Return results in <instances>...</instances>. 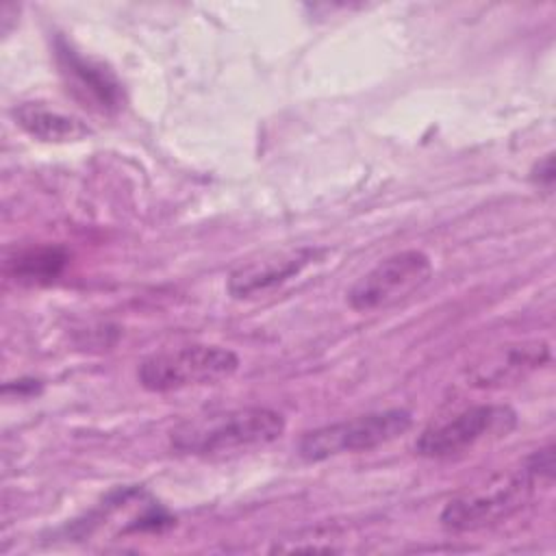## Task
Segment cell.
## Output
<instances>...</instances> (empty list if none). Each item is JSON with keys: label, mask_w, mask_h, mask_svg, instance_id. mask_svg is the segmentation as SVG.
Wrapping results in <instances>:
<instances>
[{"label": "cell", "mask_w": 556, "mask_h": 556, "mask_svg": "<svg viewBox=\"0 0 556 556\" xmlns=\"http://www.w3.org/2000/svg\"><path fill=\"white\" fill-rule=\"evenodd\" d=\"M554 478V450L547 445L532 452L523 463L476 491H467L445 504L441 510V526L454 532L478 530L497 523L517 513L541 484Z\"/></svg>", "instance_id": "1"}, {"label": "cell", "mask_w": 556, "mask_h": 556, "mask_svg": "<svg viewBox=\"0 0 556 556\" xmlns=\"http://www.w3.org/2000/svg\"><path fill=\"white\" fill-rule=\"evenodd\" d=\"M282 413L267 406H245L187 419L169 432L174 450L193 456L226 454L269 445L282 437Z\"/></svg>", "instance_id": "2"}, {"label": "cell", "mask_w": 556, "mask_h": 556, "mask_svg": "<svg viewBox=\"0 0 556 556\" xmlns=\"http://www.w3.org/2000/svg\"><path fill=\"white\" fill-rule=\"evenodd\" d=\"M239 369V356L222 345L193 343L146 356L137 367V380L146 391L167 393L189 387H206L228 380Z\"/></svg>", "instance_id": "3"}, {"label": "cell", "mask_w": 556, "mask_h": 556, "mask_svg": "<svg viewBox=\"0 0 556 556\" xmlns=\"http://www.w3.org/2000/svg\"><path fill=\"white\" fill-rule=\"evenodd\" d=\"M413 426L406 408H384L306 432L298 443L300 458L321 463L339 454L367 452L402 437Z\"/></svg>", "instance_id": "4"}, {"label": "cell", "mask_w": 556, "mask_h": 556, "mask_svg": "<svg viewBox=\"0 0 556 556\" xmlns=\"http://www.w3.org/2000/svg\"><path fill=\"white\" fill-rule=\"evenodd\" d=\"M515 426L517 413L508 404H476L424 428L415 452L424 458L458 456L482 441L506 437Z\"/></svg>", "instance_id": "5"}, {"label": "cell", "mask_w": 556, "mask_h": 556, "mask_svg": "<svg viewBox=\"0 0 556 556\" xmlns=\"http://www.w3.org/2000/svg\"><path fill=\"white\" fill-rule=\"evenodd\" d=\"M430 276L432 261L424 250L410 248L393 252L350 287L348 304L358 313L384 311L417 293Z\"/></svg>", "instance_id": "6"}, {"label": "cell", "mask_w": 556, "mask_h": 556, "mask_svg": "<svg viewBox=\"0 0 556 556\" xmlns=\"http://www.w3.org/2000/svg\"><path fill=\"white\" fill-rule=\"evenodd\" d=\"M326 248L300 245L280 252H269L261 258L241 263L228 276V293L235 300H248L278 289L280 285L300 276L308 265L324 261Z\"/></svg>", "instance_id": "7"}, {"label": "cell", "mask_w": 556, "mask_h": 556, "mask_svg": "<svg viewBox=\"0 0 556 556\" xmlns=\"http://www.w3.org/2000/svg\"><path fill=\"white\" fill-rule=\"evenodd\" d=\"M54 54L67 91H72L76 100L102 113H115L122 106V85L104 65L85 59L63 37H56Z\"/></svg>", "instance_id": "8"}, {"label": "cell", "mask_w": 556, "mask_h": 556, "mask_svg": "<svg viewBox=\"0 0 556 556\" xmlns=\"http://www.w3.org/2000/svg\"><path fill=\"white\" fill-rule=\"evenodd\" d=\"M15 124L26 130L30 137L48 143H67V141H80L87 135H91V128L74 115H65L59 111H52L43 104L24 102L13 109Z\"/></svg>", "instance_id": "9"}, {"label": "cell", "mask_w": 556, "mask_h": 556, "mask_svg": "<svg viewBox=\"0 0 556 556\" xmlns=\"http://www.w3.org/2000/svg\"><path fill=\"white\" fill-rule=\"evenodd\" d=\"M65 265H67V252L63 248L41 245V248H30L15 254V258L7 263V271L20 282L41 285V282H52L56 276H61Z\"/></svg>", "instance_id": "10"}, {"label": "cell", "mask_w": 556, "mask_h": 556, "mask_svg": "<svg viewBox=\"0 0 556 556\" xmlns=\"http://www.w3.org/2000/svg\"><path fill=\"white\" fill-rule=\"evenodd\" d=\"M530 178L534 180V185H539L547 191L554 187V154L552 152L534 163V167L530 172Z\"/></svg>", "instance_id": "11"}]
</instances>
